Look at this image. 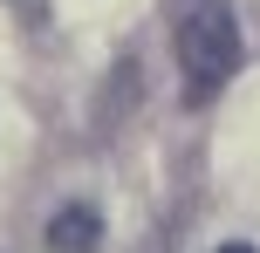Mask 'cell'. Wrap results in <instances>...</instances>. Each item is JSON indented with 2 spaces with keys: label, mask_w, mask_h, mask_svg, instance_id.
<instances>
[{
  "label": "cell",
  "mask_w": 260,
  "mask_h": 253,
  "mask_svg": "<svg viewBox=\"0 0 260 253\" xmlns=\"http://www.w3.org/2000/svg\"><path fill=\"white\" fill-rule=\"evenodd\" d=\"M165 14H171V48H178L185 103H212L240 68L233 0H165Z\"/></svg>",
  "instance_id": "cell-1"
},
{
  "label": "cell",
  "mask_w": 260,
  "mask_h": 253,
  "mask_svg": "<svg viewBox=\"0 0 260 253\" xmlns=\"http://www.w3.org/2000/svg\"><path fill=\"white\" fill-rule=\"evenodd\" d=\"M103 246V212L96 205H62L48 219V253H96Z\"/></svg>",
  "instance_id": "cell-2"
},
{
  "label": "cell",
  "mask_w": 260,
  "mask_h": 253,
  "mask_svg": "<svg viewBox=\"0 0 260 253\" xmlns=\"http://www.w3.org/2000/svg\"><path fill=\"white\" fill-rule=\"evenodd\" d=\"M14 14H21V21H48V0H7Z\"/></svg>",
  "instance_id": "cell-3"
},
{
  "label": "cell",
  "mask_w": 260,
  "mask_h": 253,
  "mask_svg": "<svg viewBox=\"0 0 260 253\" xmlns=\"http://www.w3.org/2000/svg\"><path fill=\"white\" fill-rule=\"evenodd\" d=\"M219 253H253V246H219Z\"/></svg>",
  "instance_id": "cell-4"
}]
</instances>
